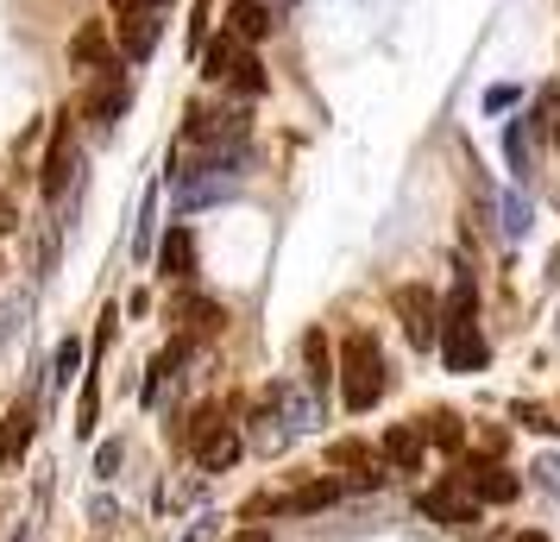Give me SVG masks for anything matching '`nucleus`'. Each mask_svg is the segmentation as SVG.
Wrapping results in <instances>:
<instances>
[{
	"instance_id": "1",
	"label": "nucleus",
	"mask_w": 560,
	"mask_h": 542,
	"mask_svg": "<svg viewBox=\"0 0 560 542\" xmlns=\"http://www.w3.org/2000/svg\"><path fill=\"white\" fill-rule=\"evenodd\" d=\"M434 347H441L447 372H479V366L491 360V347H485V335H479V285H472L466 265L454 272V290H447V303H441V335H434Z\"/></svg>"
},
{
	"instance_id": "2",
	"label": "nucleus",
	"mask_w": 560,
	"mask_h": 542,
	"mask_svg": "<svg viewBox=\"0 0 560 542\" xmlns=\"http://www.w3.org/2000/svg\"><path fill=\"white\" fill-rule=\"evenodd\" d=\"M384 391H390V372H384L378 341L365 335V328H353V335L340 341V404L353 416H365V411H378Z\"/></svg>"
},
{
	"instance_id": "3",
	"label": "nucleus",
	"mask_w": 560,
	"mask_h": 542,
	"mask_svg": "<svg viewBox=\"0 0 560 542\" xmlns=\"http://www.w3.org/2000/svg\"><path fill=\"white\" fill-rule=\"evenodd\" d=\"M189 448H196V461H202L208 473H221V466L240 461V436L221 423V411H214V404L189 416Z\"/></svg>"
},
{
	"instance_id": "4",
	"label": "nucleus",
	"mask_w": 560,
	"mask_h": 542,
	"mask_svg": "<svg viewBox=\"0 0 560 542\" xmlns=\"http://www.w3.org/2000/svg\"><path fill=\"white\" fill-rule=\"evenodd\" d=\"M114 26H120L127 64H145L158 51V0H114Z\"/></svg>"
},
{
	"instance_id": "5",
	"label": "nucleus",
	"mask_w": 560,
	"mask_h": 542,
	"mask_svg": "<svg viewBox=\"0 0 560 542\" xmlns=\"http://www.w3.org/2000/svg\"><path fill=\"white\" fill-rule=\"evenodd\" d=\"M416 505H422V517H434L441 530H472V523H479V498L459 486V473H447L441 486H429Z\"/></svg>"
},
{
	"instance_id": "6",
	"label": "nucleus",
	"mask_w": 560,
	"mask_h": 542,
	"mask_svg": "<svg viewBox=\"0 0 560 542\" xmlns=\"http://www.w3.org/2000/svg\"><path fill=\"white\" fill-rule=\"evenodd\" d=\"M397 315H404L409 347H416V354H429L434 335H441V303H434L422 285H404V290H397Z\"/></svg>"
},
{
	"instance_id": "7",
	"label": "nucleus",
	"mask_w": 560,
	"mask_h": 542,
	"mask_svg": "<svg viewBox=\"0 0 560 542\" xmlns=\"http://www.w3.org/2000/svg\"><path fill=\"white\" fill-rule=\"evenodd\" d=\"M77 127H70V114H57V132H51V152H45V171H38V183H45V196H63L70 189V177H77Z\"/></svg>"
},
{
	"instance_id": "8",
	"label": "nucleus",
	"mask_w": 560,
	"mask_h": 542,
	"mask_svg": "<svg viewBox=\"0 0 560 542\" xmlns=\"http://www.w3.org/2000/svg\"><path fill=\"white\" fill-rule=\"evenodd\" d=\"M328 461L347 473V486L353 492H378L384 480H390V466H384V454H372L365 441H334L328 448Z\"/></svg>"
},
{
	"instance_id": "9",
	"label": "nucleus",
	"mask_w": 560,
	"mask_h": 542,
	"mask_svg": "<svg viewBox=\"0 0 560 542\" xmlns=\"http://www.w3.org/2000/svg\"><path fill=\"white\" fill-rule=\"evenodd\" d=\"M459 486L472 492L479 505H510V498L523 492V480H516L510 466H498V461H466L459 466Z\"/></svg>"
},
{
	"instance_id": "10",
	"label": "nucleus",
	"mask_w": 560,
	"mask_h": 542,
	"mask_svg": "<svg viewBox=\"0 0 560 542\" xmlns=\"http://www.w3.org/2000/svg\"><path fill=\"white\" fill-rule=\"evenodd\" d=\"M127 114V70L120 64H102V82L89 89V120L95 127H114Z\"/></svg>"
},
{
	"instance_id": "11",
	"label": "nucleus",
	"mask_w": 560,
	"mask_h": 542,
	"mask_svg": "<svg viewBox=\"0 0 560 542\" xmlns=\"http://www.w3.org/2000/svg\"><path fill=\"white\" fill-rule=\"evenodd\" d=\"M384 466L390 473H422V454H429V441H422V423H397V429H384Z\"/></svg>"
},
{
	"instance_id": "12",
	"label": "nucleus",
	"mask_w": 560,
	"mask_h": 542,
	"mask_svg": "<svg viewBox=\"0 0 560 542\" xmlns=\"http://www.w3.org/2000/svg\"><path fill=\"white\" fill-rule=\"evenodd\" d=\"M70 64L77 70H102V64H114V38H107L102 20H82L77 38H70Z\"/></svg>"
},
{
	"instance_id": "13",
	"label": "nucleus",
	"mask_w": 560,
	"mask_h": 542,
	"mask_svg": "<svg viewBox=\"0 0 560 542\" xmlns=\"http://www.w3.org/2000/svg\"><path fill=\"white\" fill-rule=\"evenodd\" d=\"M32 429H38V411H32V397H26V404H13V411H7V423H0V461H7V466L26 461Z\"/></svg>"
},
{
	"instance_id": "14",
	"label": "nucleus",
	"mask_w": 560,
	"mask_h": 542,
	"mask_svg": "<svg viewBox=\"0 0 560 542\" xmlns=\"http://www.w3.org/2000/svg\"><path fill=\"white\" fill-rule=\"evenodd\" d=\"M158 272L183 285V278L196 272V233H189V228H171V233H164V246H158Z\"/></svg>"
},
{
	"instance_id": "15",
	"label": "nucleus",
	"mask_w": 560,
	"mask_h": 542,
	"mask_svg": "<svg viewBox=\"0 0 560 542\" xmlns=\"http://www.w3.org/2000/svg\"><path fill=\"white\" fill-rule=\"evenodd\" d=\"M228 32L240 38V45H258V38L271 32V7H265V0H233L228 7Z\"/></svg>"
},
{
	"instance_id": "16",
	"label": "nucleus",
	"mask_w": 560,
	"mask_h": 542,
	"mask_svg": "<svg viewBox=\"0 0 560 542\" xmlns=\"http://www.w3.org/2000/svg\"><path fill=\"white\" fill-rule=\"evenodd\" d=\"M340 480H308V486H296L290 492V498H278V505H271V511H290V517H303V511H328L334 498H340Z\"/></svg>"
},
{
	"instance_id": "17",
	"label": "nucleus",
	"mask_w": 560,
	"mask_h": 542,
	"mask_svg": "<svg viewBox=\"0 0 560 542\" xmlns=\"http://www.w3.org/2000/svg\"><path fill=\"white\" fill-rule=\"evenodd\" d=\"M240 51H246V45H240L233 32H221V38H208V51H202V77H208V82H228V70L240 64Z\"/></svg>"
},
{
	"instance_id": "18",
	"label": "nucleus",
	"mask_w": 560,
	"mask_h": 542,
	"mask_svg": "<svg viewBox=\"0 0 560 542\" xmlns=\"http://www.w3.org/2000/svg\"><path fill=\"white\" fill-rule=\"evenodd\" d=\"M177 322L189 328V335H214L228 315H221V303H208V297H183V303H177Z\"/></svg>"
},
{
	"instance_id": "19",
	"label": "nucleus",
	"mask_w": 560,
	"mask_h": 542,
	"mask_svg": "<svg viewBox=\"0 0 560 542\" xmlns=\"http://www.w3.org/2000/svg\"><path fill=\"white\" fill-rule=\"evenodd\" d=\"M189 347H196V335H177L164 354H158V366H152V379H145V397H158L164 391V379H177V366L189 360Z\"/></svg>"
},
{
	"instance_id": "20",
	"label": "nucleus",
	"mask_w": 560,
	"mask_h": 542,
	"mask_svg": "<svg viewBox=\"0 0 560 542\" xmlns=\"http://www.w3.org/2000/svg\"><path fill=\"white\" fill-rule=\"evenodd\" d=\"M228 82L240 89V95H246V102H258V95H265V64H258L253 51H240V64L228 70Z\"/></svg>"
},
{
	"instance_id": "21",
	"label": "nucleus",
	"mask_w": 560,
	"mask_h": 542,
	"mask_svg": "<svg viewBox=\"0 0 560 542\" xmlns=\"http://www.w3.org/2000/svg\"><path fill=\"white\" fill-rule=\"evenodd\" d=\"M422 441H434V448H447V454H454L459 441H466V423H459L454 411H434L429 429H422Z\"/></svg>"
},
{
	"instance_id": "22",
	"label": "nucleus",
	"mask_w": 560,
	"mask_h": 542,
	"mask_svg": "<svg viewBox=\"0 0 560 542\" xmlns=\"http://www.w3.org/2000/svg\"><path fill=\"white\" fill-rule=\"evenodd\" d=\"M303 354H308V385H328V379H334V372H328V341L308 335V341H303Z\"/></svg>"
},
{
	"instance_id": "23",
	"label": "nucleus",
	"mask_w": 560,
	"mask_h": 542,
	"mask_svg": "<svg viewBox=\"0 0 560 542\" xmlns=\"http://www.w3.org/2000/svg\"><path fill=\"white\" fill-rule=\"evenodd\" d=\"M77 360H82V347L77 341H63V347H57V372H77Z\"/></svg>"
},
{
	"instance_id": "24",
	"label": "nucleus",
	"mask_w": 560,
	"mask_h": 542,
	"mask_svg": "<svg viewBox=\"0 0 560 542\" xmlns=\"http://www.w3.org/2000/svg\"><path fill=\"white\" fill-rule=\"evenodd\" d=\"M13 228V196H0V233Z\"/></svg>"
},
{
	"instance_id": "25",
	"label": "nucleus",
	"mask_w": 560,
	"mask_h": 542,
	"mask_svg": "<svg viewBox=\"0 0 560 542\" xmlns=\"http://www.w3.org/2000/svg\"><path fill=\"white\" fill-rule=\"evenodd\" d=\"M510 542H548V537H541V530H523V537H510Z\"/></svg>"
},
{
	"instance_id": "26",
	"label": "nucleus",
	"mask_w": 560,
	"mask_h": 542,
	"mask_svg": "<svg viewBox=\"0 0 560 542\" xmlns=\"http://www.w3.org/2000/svg\"><path fill=\"white\" fill-rule=\"evenodd\" d=\"M233 542H265V537H258V530H246V537H233Z\"/></svg>"
},
{
	"instance_id": "27",
	"label": "nucleus",
	"mask_w": 560,
	"mask_h": 542,
	"mask_svg": "<svg viewBox=\"0 0 560 542\" xmlns=\"http://www.w3.org/2000/svg\"><path fill=\"white\" fill-rule=\"evenodd\" d=\"M555 139H560V127H555Z\"/></svg>"
}]
</instances>
